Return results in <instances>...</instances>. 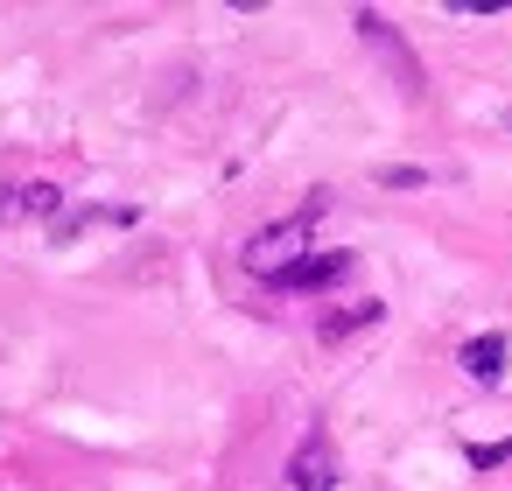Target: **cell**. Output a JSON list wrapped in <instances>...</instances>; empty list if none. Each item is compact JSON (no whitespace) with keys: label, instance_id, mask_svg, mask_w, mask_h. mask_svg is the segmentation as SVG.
Segmentation results:
<instances>
[{"label":"cell","instance_id":"obj_1","mask_svg":"<svg viewBox=\"0 0 512 491\" xmlns=\"http://www.w3.org/2000/svg\"><path fill=\"white\" fill-rule=\"evenodd\" d=\"M316 218H323V197H309L295 218H281V225H267V232H253L246 239V267L260 274V281H281L295 260H309L316 246H309V232H316Z\"/></svg>","mask_w":512,"mask_h":491},{"label":"cell","instance_id":"obj_2","mask_svg":"<svg viewBox=\"0 0 512 491\" xmlns=\"http://www.w3.org/2000/svg\"><path fill=\"white\" fill-rule=\"evenodd\" d=\"M288 491H337V442L330 428H309L288 456Z\"/></svg>","mask_w":512,"mask_h":491},{"label":"cell","instance_id":"obj_3","mask_svg":"<svg viewBox=\"0 0 512 491\" xmlns=\"http://www.w3.org/2000/svg\"><path fill=\"white\" fill-rule=\"evenodd\" d=\"M351 267H358V260L330 246V253H309V260H295V267H288V274H281L274 288H281V295H316V288H337V281H344Z\"/></svg>","mask_w":512,"mask_h":491},{"label":"cell","instance_id":"obj_4","mask_svg":"<svg viewBox=\"0 0 512 491\" xmlns=\"http://www.w3.org/2000/svg\"><path fill=\"white\" fill-rule=\"evenodd\" d=\"M358 36H365V43H372V50H379V57H386V64L400 71V85H407V99H421V64L407 57V43L393 36V22H386V15H358Z\"/></svg>","mask_w":512,"mask_h":491},{"label":"cell","instance_id":"obj_5","mask_svg":"<svg viewBox=\"0 0 512 491\" xmlns=\"http://www.w3.org/2000/svg\"><path fill=\"white\" fill-rule=\"evenodd\" d=\"M456 365H463L470 379H484V386H491V379L505 372V337H498V330H491V337H470V344L456 351Z\"/></svg>","mask_w":512,"mask_h":491},{"label":"cell","instance_id":"obj_6","mask_svg":"<svg viewBox=\"0 0 512 491\" xmlns=\"http://www.w3.org/2000/svg\"><path fill=\"white\" fill-rule=\"evenodd\" d=\"M379 316H386V302H351V309L323 316L316 330H323V344H337V337H351V330H365V323H379Z\"/></svg>","mask_w":512,"mask_h":491},{"label":"cell","instance_id":"obj_7","mask_svg":"<svg viewBox=\"0 0 512 491\" xmlns=\"http://www.w3.org/2000/svg\"><path fill=\"white\" fill-rule=\"evenodd\" d=\"M463 456H470V470H505L512 463V442H470Z\"/></svg>","mask_w":512,"mask_h":491},{"label":"cell","instance_id":"obj_8","mask_svg":"<svg viewBox=\"0 0 512 491\" xmlns=\"http://www.w3.org/2000/svg\"><path fill=\"white\" fill-rule=\"evenodd\" d=\"M22 190H29V183H22ZM22 190L0 183V225H15V218H22Z\"/></svg>","mask_w":512,"mask_h":491},{"label":"cell","instance_id":"obj_9","mask_svg":"<svg viewBox=\"0 0 512 491\" xmlns=\"http://www.w3.org/2000/svg\"><path fill=\"white\" fill-rule=\"evenodd\" d=\"M379 183H386V190H414V183H428V176H421V169H386Z\"/></svg>","mask_w":512,"mask_h":491}]
</instances>
